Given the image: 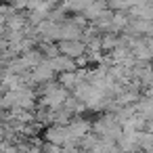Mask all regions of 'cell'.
<instances>
[{
    "label": "cell",
    "instance_id": "1",
    "mask_svg": "<svg viewBox=\"0 0 153 153\" xmlns=\"http://www.w3.org/2000/svg\"><path fill=\"white\" fill-rule=\"evenodd\" d=\"M59 51H61L65 57L78 59V57H82V53H84V44H82L80 40H59Z\"/></svg>",
    "mask_w": 153,
    "mask_h": 153
},
{
    "label": "cell",
    "instance_id": "2",
    "mask_svg": "<svg viewBox=\"0 0 153 153\" xmlns=\"http://www.w3.org/2000/svg\"><path fill=\"white\" fill-rule=\"evenodd\" d=\"M51 65H53L55 71H61V74H63V71H74V69H76V61H74L71 57H63V55L51 59Z\"/></svg>",
    "mask_w": 153,
    "mask_h": 153
},
{
    "label": "cell",
    "instance_id": "3",
    "mask_svg": "<svg viewBox=\"0 0 153 153\" xmlns=\"http://www.w3.org/2000/svg\"><path fill=\"white\" fill-rule=\"evenodd\" d=\"M7 21H9V30H17V32H19V30L23 27V21H25V19L17 15V17H9Z\"/></svg>",
    "mask_w": 153,
    "mask_h": 153
}]
</instances>
